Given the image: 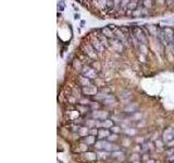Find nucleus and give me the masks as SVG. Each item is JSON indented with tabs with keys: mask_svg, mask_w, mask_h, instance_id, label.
<instances>
[{
	"mask_svg": "<svg viewBox=\"0 0 174 163\" xmlns=\"http://www.w3.org/2000/svg\"><path fill=\"white\" fill-rule=\"evenodd\" d=\"M133 35L136 37V39L138 40L139 43H145L146 45L147 43V37H146V34L144 33V30L139 28V27H135L133 30Z\"/></svg>",
	"mask_w": 174,
	"mask_h": 163,
	"instance_id": "nucleus-3",
	"label": "nucleus"
},
{
	"mask_svg": "<svg viewBox=\"0 0 174 163\" xmlns=\"http://www.w3.org/2000/svg\"><path fill=\"white\" fill-rule=\"evenodd\" d=\"M137 7H138V2H136L134 0H130V2L128 3L127 7H126V11H133L135 10Z\"/></svg>",
	"mask_w": 174,
	"mask_h": 163,
	"instance_id": "nucleus-18",
	"label": "nucleus"
},
{
	"mask_svg": "<svg viewBox=\"0 0 174 163\" xmlns=\"http://www.w3.org/2000/svg\"><path fill=\"white\" fill-rule=\"evenodd\" d=\"M95 141H96L95 136H94V135H89L88 137L86 136V138H85L84 142H85V144H87V145H92V144H95Z\"/></svg>",
	"mask_w": 174,
	"mask_h": 163,
	"instance_id": "nucleus-20",
	"label": "nucleus"
},
{
	"mask_svg": "<svg viewBox=\"0 0 174 163\" xmlns=\"http://www.w3.org/2000/svg\"><path fill=\"white\" fill-rule=\"evenodd\" d=\"M166 2L168 5H172V3H174V0H166Z\"/></svg>",
	"mask_w": 174,
	"mask_h": 163,
	"instance_id": "nucleus-29",
	"label": "nucleus"
},
{
	"mask_svg": "<svg viewBox=\"0 0 174 163\" xmlns=\"http://www.w3.org/2000/svg\"><path fill=\"white\" fill-rule=\"evenodd\" d=\"M81 74L82 75L86 76L87 78H90V79H95L97 78V72H96L95 69H92V66H84L83 70L81 71Z\"/></svg>",
	"mask_w": 174,
	"mask_h": 163,
	"instance_id": "nucleus-4",
	"label": "nucleus"
},
{
	"mask_svg": "<svg viewBox=\"0 0 174 163\" xmlns=\"http://www.w3.org/2000/svg\"><path fill=\"white\" fill-rule=\"evenodd\" d=\"M100 32L102 33L103 35L106 36L107 38H108L109 40L110 39H114V38H117V36H115V33H114V30H112L110 26H107V27H103V28H101Z\"/></svg>",
	"mask_w": 174,
	"mask_h": 163,
	"instance_id": "nucleus-9",
	"label": "nucleus"
},
{
	"mask_svg": "<svg viewBox=\"0 0 174 163\" xmlns=\"http://www.w3.org/2000/svg\"><path fill=\"white\" fill-rule=\"evenodd\" d=\"M98 35H97V37L99 38V40L101 41V43H102L103 46H105V48H107V47H109V39L106 37V36L103 35L102 33L99 30V32L97 33Z\"/></svg>",
	"mask_w": 174,
	"mask_h": 163,
	"instance_id": "nucleus-16",
	"label": "nucleus"
},
{
	"mask_svg": "<svg viewBox=\"0 0 174 163\" xmlns=\"http://www.w3.org/2000/svg\"><path fill=\"white\" fill-rule=\"evenodd\" d=\"M173 134H174V128H173Z\"/></svg>",
	"mask_w": 174,
	"mask_h": 163,
	"instance_id": "nucleus-30",
	"label": "nucleus"
},
{
	"mask_svg": "<svg viewBox=\"0 0 174 163\" xmlns=\"http://www.w3.org/2000/svg\"><path fill=\"white\" fill-rule=\"evenodd\" d=\"M77 132H79V134L81 136H87L88 134H89V129H88L87 126H81Z\"/></svg>",
	"mask_w": 174,
	"mask_h": 163,
	"instance_id": "nucleus-19",
	"label": "nucleus"
},
{
	"mask_svg": "<svg viewBox=\"0 0 174 163\" xmlns=\"http://www.w3.org/2000/svg\"><path fill=\"white\" fill-rule=\"evenodd\" d=\"M173 138H174V134L172 128H168V129L164 130V133H163V140L166 141V142H170Z\"/></svg>",
	"mask_w": 174,
	"mask_h": 163,
	"instance_id": "nucleus-13",
	"label": "nucleus"
},
{
	"mask_svg": "<svg viewBox=\"0 0 174 163\" xmlns=\"http://www.w3.org/2000/svg\"><path fill=\"white\" fill-rule=\"evenodd\" d=\"M149 14L148 12V9L145 8L144 5H138L135 10L132 11V14L130 15L134 16V18H141V16H146Z\"/></svg>",
	"mask_w": 174,
	"mask_h": 163,
	"instance_id": "nucleus-6",
	"label": "nucleus"
},
{
	"mask_svg": "<svg viewBox=\"0 0 174 163\" xmlns=\"http://www.w3.org/2000/svg\"><path fill=\"white\" fill-rule=\"evenodd\" d=\"M110 40H112V47H113V49L115 50L117 52H121L123 50V43L122 41L120 40V39H118V38H114V39H110Z\"/></svg>",
	"mask_w": 174,
	"mask_h": 163,
	"instance_id": "nucleus-12",
	"label": "nucleus"
},
{
	"mask_svg": "<svg viewBox=\"0 0 174 163\" xmlns=\"http://www.w3.org/2000/svg\"><path fill=\"white\" fill-rule=\"evenodd\" d=\"M79 84L81 85L82 87H86V86H88V85H92V79L90 78H87L86 76L81 74V76L79 77Z\"/></svg>",
	"mask_w": 174,
	"mask_h": 163,
	"instance_id": "nucleus-15",
	"label": "nucleus"
},
{
	"mask_svg": "<svg viewBox=\"0 0 174 163\" xmlns=\"http://www.w3.org/2000/svg\"><path fill=\"white\" fill-rule=\"evenodd\" d=\"M95 146L97 147L99 150H106V151H119V147L113 146L112 144H110L109 141L106 140H99L95 144Z\"/></svg>",
	"mask_w": 174,
	"mask_h": 163,
	"instance_id": "nucleus-1",
	"label": "nucleus"
},
{
	"mask_svg": "<svg viewBox=\"0 0 174 163\" xmlns=\"http://www.w3.org/2000/svg\"><path fill=\"white\" fill-rule=\"evenodd\" d=\"M106 155H107L106 153H102V152H97V153H96V157L100 158V159H105Z\"/></svg>",
	"mask_w": 174,
	"mask_h": 163,
	"instance_id": "nucleus-26",
	"label": "nucleus"
},
{
	"mask_svg": "<svg viewBox=\"0 0 174 163\" xmlns=\"http://www.w3.org/2000/svg\"><path fill=\"white\" fill-rule=\"evenodd\" d=\"M92 119L98 120V121H105V120L108 119L109 114L106 111H101V110H97V111H94L92 113Z\"/></svg>",
	"mask_w": 174,
	"mask_h": 163,
	"instance_id": "nucleus-8",
	"label": "nucleus"
},
{
	"mask_svg": "<svg viewBox=\"0 0 174 163\" xmlns=\"http://www.w3.org/2000/svg\"><path fill=\"white\" fill-rule=\"evenodd\" d=\"M82 94L84 96H95L98 94V88L94 84L88 85L86 87H82Z\"/></svg>",
	"mask_w": 174,
	"mask_h": 163,
	"instance_id": "nucleus-7",
	"label": "nucleus"
},
{
	"mask_svg": "<svg viewBox=\"0 0 174 163\" xmlns=\"http://www.w3.org/2000/svg\"><path fill=\"white\" fill-rule=\"evenodd\" d=\"M143 5H144L145 8H147V9H151L152 8L151 0H144V1H143Z\"/></svg>",
	"mask_w": 174,
	"mask_h": 163,
	"instance_id": "nucleus-22",
	"label": "nucleus"
},
{
	"mask_svg": "<svg viewBox=\"0 0 174 163\" xmlns=\"http://www.w3.org/2000/svg\"><path fill=\"white\" fill-rule=\"evenodd\" d=\"M111 130L113 132V133H119L120 130H121V128H120L119 126H114L113 125V126L111 127Z\"/></svg>",
	"mask_w": 174,
	"mask_h": 163,
	"instance_id": "nucleus-25",
	"label": "nucleus"
},
{
	"mask_svg": "<svg viewBox=\"0 0 174 163\" xmlns=\"http://www.w3.org/2000/svg\"><path fill=\"white\" fill-rule=\"evenodd\" d=\"M113 125H114L113 122H112L111 120H109V119L105 120V121H103V123H102V126L105 128H111Z\"/></svg>",
	"mask_w": 174,
	"mask_h": 163,
	"instance_id": "nucleus-21",
	"label": "nucleus"
},
{
	"mask_svg": "<svg viewBox=\"0 0 174 163\" xmlns=\"http://www.w3.org/2000/svg\"><path fill=\"white\" fill-rule=\"evenodd\" d=\"M146 28L148 30L150 35L152 36H156L158 38V35H159V33H160V28L157 26V25H151V24H147L146 25Z\"/></svg>",
	"mask_w": 174,
	"mask_h": 163,
	"instance_id": "nucleus-11",
	"label": "nucleus"
},
{
	"mask_svg": "<svg viewBox=\"0 0 174 163\" xmlns=\"http://www.w3.org/2000/svg\"><path fill=\"white\" fill-rule=\"evenodd\" d=\"M163 32V35H164V37H166V39L168 40V43L171 45L172 41H173V38H174V32L172 28H170V27H166V28H163L162 30Z\"/></svg>",
	"mask_w": 174,
	"mask_h": 163,
	"instance_id": "nucleus-10",
	"label": "nucleus"
},
{
	"mask_svg": "<svg viewBox=\"0 0 174 163\" xmlns=\"http://www.w3.org/2000/svg\"><path fill=\"white\" fill-rule=\"evenodd\" d=\"M169 161L171 163H174V155H171V157H169V159H168Z\"/></svg>",
	"mask_w": 174,
	"mask_h": 163,
	"instance_id": "nucleus-28",
	"label": "nucleus"
},
{
	"mask_svg": "<svg viewBox=\"0 0 174 163\" xmlns=\"http://www.w3.org/2000/svg\"><path fill=\"white\" fill-rule=\"evenodd\" d=\"M82 50L86 54L87 57H89L90 59L92 60H96L97 59V51H96V49L92 46V43H83L82 45Z\"/></svg>",
	"mask_w": 174,
	"mask_h": 163,
	"instance_id": "nucleus-2",
	"label": "nucleus"
},
{
	"mask_svg": "<svg viewBox=\"0 0 174 163\" xmlns=\"http://www.w3.org/2000/svg\"><path fill=\"white\" fill-rule=\"evenodd\" d=\"M110 136V132H109L107 128H101V129H98L97 137L99 140H103V138H108Z\"/></svg>",
	"mask_w": 174,
	"mask_h": 163,
	"instance_id": "nucleus-14",
	"label": "nucleus"
},
{
	"mask_svg": "<svg viewBox=\"0 0 174 163\" xmlns=\"http://www.w3.org/2000/svg\"><path fill=\"white\" fill-rule=\"evenodd\" d=\"M89 134H90V135H94V136H95V134L97 135V134H98V129H97V128H96V129H95V128H94V129H90L89 130Z\"/></svg>",
	"mask_w": 174,
	"mask_h": 163,
	"instance_id": "nucleus-27",
	"label": "nucleus"
},
{
	"mask_svg": "<svg viewBox=\"0 0 174 163\" xmlns=\"http://www.w3.org/2000/svg\"><path fill=\"white\" fill-rule=\"evenodd\" d=\"M90 43H92V46L96 49V51L97 52H102L105 50V46H103L101 41L99 40V38L97 37V35H92L90 37Z\"/></svg>",
	"mask_w": 174,
	"mask_h": 163,
	"instance_id": "nucleus-5",
	"label": "nucleus"
},
{
	"mask_svg": "<svg viewBox=\"0 0 174 163\" xmlns=\"http://www.w3.org/2000/svg\"><path fill=\"white\" fill-rule=\"evenodd\" d=\"M130 2V0H121V9L126 10V7H127V5Z\"/></svg>",
	"mask_w": 174,
	"mask_h": 163,
	"instance_id": "nucleus-24",
	"label": "nucleus"
},
{
	"mask_svg": "<svg viewBox=\"0 0 174 163\" xmlns=\"http://www.w3.org/2000/svg\"><path fill=\"white\" fill-rule=\"evenodd\" d=\"M135 110H137V106H128V107H126V108H125V111H127V112H130V113H133L134 111H135Z\"/></svg>",
	"mask_w": 174,
	"mask_h": 163,
	"instance_id": "nucleus-23",
	"label": "nucleus"
},
{
	"mask_svg": "<svg viewBox=\"0 0 174 163\" xmlns=\"http://www.w3.org/2000/svg\"><path fill=\"white\" fill-rule=\"evenodd\" d=\"M103 103L105 104H107V106H110V104H113L115 101H117V99H115V97L112 95H108L105 97V99H103Z\"/></svg>",
	"mask_w": 174,
	"mask_h": 163,
	"instance_id": "nucleus-17",
	"label": "nucleus"
}]
</instances>
